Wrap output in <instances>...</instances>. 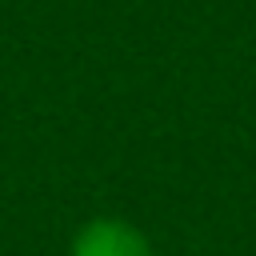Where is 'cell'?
Here are the masks:
<instances>
[{"label": "cell", "mask_w": 256, "mask_h": 256, "mask_svg": "<svg viewBox=\"0 0 256 256\" xmlns=\"http://www.w3.org/2000/svg\"><path fill=\"white\" fill-rule=\"evenodd\" d=\"M72 256H152L140 228L124 220H92L76 232Z\"/></svg>", "instance_id": "6da1fadb"}]
</instances>
